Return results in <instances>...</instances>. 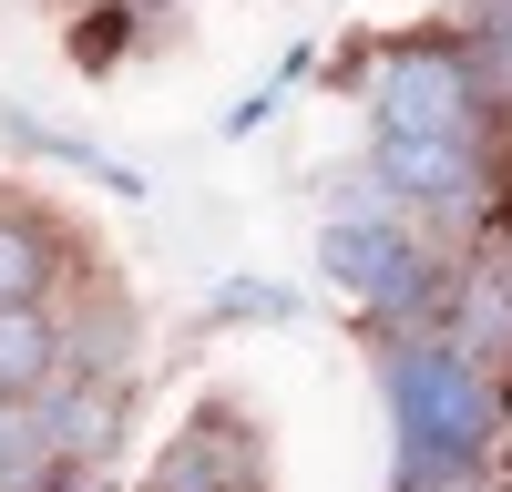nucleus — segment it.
Segmentation results:
<instances>
[{"label":"nucleus","instance_id":"obj_1","mask_svg":"<svg viewBox=\"0 0 512 492\" xmlns=\"http://www.w3.org/2000/svg\"><path fill=\"white\" fill-rule=\"evenodd\" d=\"M390 410H400V482L410 492H441L461 462H482V441H492L482 369L461 349H441V339H410L390 359Z\"/></svg>","mask_w":512,"mask_h":492},{"label":"nucleus","instance_id":"obj_2","mask_svg":"<svg viewBox=\"0 0 512 492\" xmlns=\"http://www.w3.org/2000/svg\"><path fill=\"white\" fill-rule=\"evenodd\" d=\"M461 123H472V72L451 52H400L379 72V134L400 144H461Z\"/></svg>","mask_w":512,"mask_h":492},{"label":"nucleus","instance_id":"obj_3","mask_svg":"<svg viewBox=\"0 0 512 492\" xmlns=\"http://www.w3.org/2000/svg\"><path fill=\"white\" fill-rule=\"evenodd\" d=\"M328 277L338 287H359V298H379V308H410L420 298V257L390 236V226H369V216H349V226H328Z\"/></svg>","mask_w":512,"mask_h":492},{"label":"nucleus","instance_id":"obj_4","mask_svg":"<svg viewBox=\"0 0 512 492\" xmlns=\"http://www.w3.org/2000/svg\"><path fill=\"white\" fill-rule=\"evenodd\" d=\"M379 175H390L400 195H420V205H472L482 195L472 144H400V134H379Z\"/></svg>","mask_w":512,"mask_h":492},{"label":"nucleus","instance_id":"obj_5","mask_svg":"<svg viewBox=\"0 0 512 492\" xmlns=\"http://www.w3.org/2000/svg\"><path fill=\"white\" fill-rule=\"evenodd\" d=\"M62 380V328L41 308H0V400H41Z\"/></svg>","mask_w":512,"mask_h":492},{"label":"nucleus","instance_id":"obj_6","mask_svg":"<svg viewBox=\"0 0 512 492\" xmlns=\"http://www.w3.org/2000/svg\"><path fill=\"white\" fill-rule=\"evenodd\" d=\"M41 287H52V236L31 216H0V308H41Z\"/></svg>","mask_w":512,"mask_h":492}]
</instances>
